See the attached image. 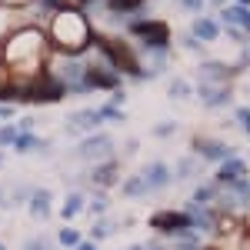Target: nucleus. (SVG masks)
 Listing matches in <instances>:
<instances>
[{
  "instance_id": "1",
  "label": "nucleus",
  "mask_w": 250,
  "mask_h": 250,
  "mask_svg": "<svg viewBox=\"0 0 250 250\" xmlns=\"http://www.w3.org/2000/svg\"><path fill=\"white\" fill-rule=\"evenodd\" d=\"M40 54H43V37L40 30H20L7 43V63L17 70H37Z\"/></svg>"
},
{
  "instance_id": "2",
  "label": "nucleus",
  "mask_w": 250,
  "mask_h": 250,
  "mask_svg": "<svg viewBox=\"0 0 250 250\" xmlns=\"http://www.w3.org/2000/svg\"><path fill=\"white\" fill-rule=\"evenodd\" d=\"M54 40L67 50H83L87 40H90V27L77 10H63L54 17Z\"/></svg>"
},
{
  "instance_id": "3",
  "label": "nucleus",
  "mask_w": 250,
  "mask_h": 250,
  "mask_svg": "<svg viewBox=\"0 0 250 250\" xmlns=\"http://www.w3.org/2000/svg\"><path fill=\"white\" fill-rule=\"evenodd\" d=\"M94 43L107 54V57L114 60V67H124L127 74H140V63H137V57L124 47V43H114V40H107V37H94Z\"/></svg>"
},
{
  "instance_id": "4",
  "label": "nucleus",
  "mask_w": 250,
  "mask_h": 250,
  "mask_svg": "<svg viewBox=\"0 0 250 250\" xmlns=\"http://www.w3.org/2000/svg\"><path fill=\"white\" fill-rule=\"evenodd\" d=\"M134 30L144 34L147 47H154V50H164L167 47V27L164 23H134Z\"/></svg>"
},
{
  "instance_id": "5",
  "label": "nucleus",
  "mask_w": 250,
  "mask_h": 250,
  "mask_svg": "<svg viewBox=\"0 0 250 250\" xmlns=\"http://www.w3.org/2000/svg\"><path fill=\"white\" fill-rule=\"evenodd\" d=\"M83 87H117V74L104 67H83Z\"/></svg>"
},
{
  "instance_id": "6",
  "label": "nucleus",
  "mask_w": 250,
  "mask_h": 250,
  "mask_svg": "<svg viewBox=\"0 0 250 250\" xmlns=\"http://www.w3.org/2000/svg\"><path fill=\"white\" fill-rule=\"evenodd\" d=\"M154 227H160V230H167V233H177V230L190 227V217H184V213H157Z\"/></svg>"
},
{
  "instance_id": "7",
  "label": "nucleus",
  "mask_w": 250,
  "mask_h": 250,
  "mask_svg": "<svg viewBox=\"0 0 250 250\" xmlns=\"http://www.w3.org/2000/svg\"><path fill=\"white\" fill-rule=\"evenodd\" d=\"M110 147H114V140H110V137H94V140H83V144H80V150L77 154L80 157H107V150H110Z\"/></svg>"
},
{
  "instance_id": "8",
  "label": "nucleus",
  "mask_w": 250,
  "mask_h": 250,
  "mask_svg": "<svg viewBox=\"0 0 250 250\" xmlns=\"http://www.w3.org/2000/svg\"><path fill=\"white\" fill-rule=\"evenodd\" d=\"M97 120H100L97 110H77L67 120V130H90V127H97Z\"/></svg>"
},
{
  "instance_id": "9",
  "label": "nucleus",
  "mask_w": 250,
  "mask_h": 250,
  "mask_svg": "<svg viewBox=\"0 0 250 250\" xmlns=\"http://www.w3.org/2000/svg\"><path fill=\"white\" fill-rule=\"evenodd\" d=\"M240 177H244V164H240L237 157H227V160H224V170H220V180H224V184H237Z\"/></svg>"
},
{
  "instance_id": "10",
  "label": "nucleus",
  "mask_w": 250,
  "mask_h": 250,
  "mask_svg": "<svg viewBox=\"0 0 250 250\" xmlns=\"http://www.w3.org/2000/svg\"><path fill=\"white\" fill-rule=\"evenodd\" d=\"M197 147L204 150V157H213V160H227L230 157V147H224L217 140H197Z\"/></svg>"
},
{
  "instance_id": "11",
  "label": "nucleus",
  "mask_w": 250,
  "mask_h": 250,
  "mask_svg": "<svg viewBox=\"0 0 250 250\" xmlns=\"http://www.w3.org/2000/svg\"><path fill=\"white\" fill-rule=\"evenodd\" d=\"M167 180H170V170H167L164 164H154L150 170L144 173V184H147V187H164Z\"/></svg>"
},
{
  "instance_id": "12",
  "label": "nucleus",
  "mask_w": 250,
  "mask_h": 250,
  "mask_svg": "<svg viewBox=\"0 0 250 250\" xmlns=\"http://www.w3.org/2000/svg\"><path fill=\"white\" fill-rule=\"evenodd\" d=\"M200 97H204V104H210V107H217V104H224L227 100V90L224 87H200Z\"/></svg>"
},
{
  "instance_id": "13",
  "label": "nucleus",
  "mask_w": 250,
  "mask_h": 250,
  "mask_svg": "<svg viewBox=\"0 0 250 250\" xmlns=\"http://www.w3.org/2000/svg\"><path fill=\"white\" fill-rule=\"evenodd\" d=\"M220 17H227V23H244V27H250V10H244V7H227Z\"/></svg>"
},
{
  "instance_id": "14",
  "label": "nucleus",
  "mask_w": 250,
  "mask_h": 250,
  "mask_svg": "<svg viewBox=\"0 0 250 250\" xmlns=\"http://www.w3.org/2000/svg\"><path fill=\"white\" fill-rule=\"evenodd\" d=\"M193 34H197V37H204V40H213V37H217V23L207 20V17H200L197 23H193Z\"/></svg>"
},
{
  "instance_id": "15",
  "label": "nucleus",
  "mask_w": 250,
  "mask_h": 250,
  "mask_svg": "<svg viewBox=\"0 0 250 250\" xmlns=\"http://www.w3.org/2000/svg\"><path fill=\"white\" fill-rule=\"evenodd\" d=\"M80 210H83V200H80V193L67 197V204H63V220H74Z\"/></svg>"
},
{
  "instance_id": "16",
  "label": "nucleus",
  "mask_w": 250,
  "mask_h": 250,
  "mask_svg": "<svg viewBox=\"0 0 250 250\" xmlns=\"http://www.w3.org/2000/svg\"><path fill=\"white\" fill-rule=\"evenodd\" d=\"M224 74H227L224 63H207V67H200V77H204V80H220Z\"/></svg>"
},
{
  "instance_id": "17",
  "label": "nucleus",
  "mask_w": 250,
  "mask_h": 250,
  "mask_svg": "<svg viewBox=\"0 0 250 250\" xmlns=\"http://www.w3.org/2000/svg\"><path fill=\"white\" fill-rule=\"evenodd\" d=\"M47 200H50V193H47V190L34 193V204H30V210L37 213V217H47Z\"/></svg>"
},
{
  "instance_id": "18",
  "label": "nucleus",
  "mask_w": 250,
  "mask_h": 250,
  "mask_svg": "<svg viewBox=\"0 0 250 250\" xmlns=\"http://www.w3.org/2000/svg\"><path fill=\"white\" fill-rule=\"evenodd\" d=\"M144 190H147L144 177H134V180H127V184H124V193H130V197H134V193H144Z\"/></svg>"
},
{
  "instance_id": "19",
  "label": "nucleus",
  "mask_w": 250,
  "mask_h": 250,
  "mask_svg": "<svg viewBox=\"0 0 250 250\" xmlns=\"http://www.w3.org/2000/svg\"><path fill=\"white\" fill-rule=\"evenodd\" d=\"M110 3V10H137L144 0H107Z\"/></svg>"
},
{
  "instance_id": "20",
  "label": "nucleus",
  "mask_w": 250,
  "mask_h": 250,
  "mask_svg": "<svg viewBox=\"0 0 250 250\" xmlns=\"http://www.w3.org/2000/svg\"><path fill=\"white\" fill-rule=\"evenodd\" d=\"M60 244H63V247H77V230H70V227L60 230Z\"/></svg>"
},
{
  "instance_id": "21",
  "label": "nucleus",
  "mask_w": 250,
  "mask_h": 250,
  "mask_svg": "<svg viewBox=\"0 0 250 250\" xmlns=\"http://www.w3.org/2000/svg\"><path fill=\"white\" fill-rule=\"evenodd\" d=\"M14 140H17V130L14 127H3L0 130V144H14Z\"/></svg>"
},
{
  "instance_id": "22",
  "label": "nucleus",
  "mask_w": 250,
  "mask_h": 250,
  "mask_svg": "<svg viewBox=\"0 0 250 250\" xmlns=\"http://www.w3.org/2000/svg\"><path fill=\"white\" fill-rule=\"evenodd\" d=\"M110 173H114V167H104V170L94 173V180H97V184H110Z\"/></svg>"
},
{
  "instance_id": "23",
  "label": "nucleus",
  "mask_w": 250,
  "mask_h": 250,
  "mask_svg": "<svg viewBox=\"0 0 250 250\" xmlns=\"http://www.w3.org/2000/svg\"><path fill=\"white\" fill-rule=\"evenodd\" d=\"M237 117H240V124H244V130L250 134V110H247V107H240V110H237Z\"/></svg>"
},
{
  "instance_id": "24",
  "label": "nucleus",
  "mask_w": 250,
  "mask_h": 250,
  "mask_svg": "<svg viewBox=\"0 0 250 250\" xmlns=\"http://www.w3.org/2000/svg\"><path fill=\"white\" fill-rule=\"evenodd\" d=\"M170 94H177V97H187V83H184V80H173Z\"/></svg>"
},
{
  "instance_id": "25",
  "label": "nucleus",
  "mask_w": 250,
  "mask_h": 250,
  "mask_svg": "<svg viewBox=\"0 0 250 250\" xmlns=\"http://www.w3.org/2000/svg\"><path fill=\"white\" fill-rule=\"evenodd\" d=\"M17 147H20V150H30V147H37V140H34V137H20Z\"/></svg>"
},
{
  "instance_id": "26",
  "label": "nucleus",
  "mask_w": 250,
  "mask_h": 250,
  "mask_svg": "<svg viewBox=\"0 0 250 250\" xmlns=\"http://www.w3.org/2000/svg\"><path fill=\"white\" fill-rule=\"evenodd\" d=\"M90 210H94V213H104V210H107V200H104V197H97L94 204H90Z\"/></svg>"
},
{
  "instance_id": "27",
  "label": "nucleus",
  "mask_w": 250,
  "mask_h": 250,
  "mask_svg": "<svg viewBox=\"0 0 250 250\" xmlns=\"http://www.w3.org/2000/svg\"><path fill=\"white\" fill-rule=\"evenodd\" d=\"M107 233H110V224H97V227H94V237H97V240H100V237H107Z\"/></svg>"
},
{
  "instance_id": "28",
  "label": "nucleus",
  "mask_w": 250,
  "mask_h": 250,
  "mask_svg": "<svg viewBox=\"0 0 250 250\" xmlns=\"http://www.w3.org/2000/svg\"><path fill=\"white\" fill-rule=\"evenodd\" d=\"M180 3H184V7H190V10H200V7H204V0H180Z\"/></svg>"
},
{
  "instance_id": "29",
  "label": "nucleus",
  "mask_w": 250,
  "mask_h": 250,
  "mask_svg": "<svg viewBox=\"0 0 250 250\" xmlns=\"http://www.w3.org/2000/svg\"><path fill=\"white\" fill-rule=\"evenodd\" d=\"M77 250H94V244H80V247Z\"/></svg>"
},
{
  "instance_id": "30",
  "label": "nucleus",
  "mask_w": 250,
  "mask_h": 250,
  "mask_svg": "<svg viewBox=\"0 0 250 250\" xmlns=\"http://www.w3.org/2000/svg\"><path fill=\"white\" fill-rule=\"evenodd\" d=\"M3 3H20V0H3Z\"/></svg>"
},
{
  "instance_id": "31",
  "label": "nucleus",
  "mask_w": 250,
  "mask_h": 250,
  "mask_svg": "<svg viewBox=\"0 0 250 250\" xmlns=\"http://www.w3.org/2000/svg\"><path fill=\"white\" fill-rule=\"evenodd\" d=\"M237 3H250V0H237Z\"/></svg>"
},
{
  "instance_id": "32",
  "label": "nucleus",
  "mask_w": 250,
  "mask_h": 250,
  "mask_svg": "<svg viewBox=\"0 0 250 250\" xmlns=\"http://www.w3.org/2000/svg\"><path fill=\"white\" fill-rule=\"evenodd\" d=\"M130 250H144V247H130Z\"/></svg>"
},
{
  "instance_id": "33",
  "label": "nucleus",
  "mask_w": 250,
  "mask_h": 250,
  "mask_svg": "<svg viewBox=\"0 0 250 250\" xmlns=\"http://www.w3.org/2000/svg\"><path fill=\"white\" fill-rule=\"evenodd\" d=\"M213 3H220V0H213Z\"/></svg>"
},
{
  "instance_id": "34",
  "label": "nucleus",
  "mask_w": 250,
  "mask_h": 250,
  "mask_svg": "<svg viewBox=\"0 0 250 250\" xmlns=\"http://www.w3.org/2000/svg\"><path fill=\"white\" fill-rule=\"evenodd\" d=\"M0 250H3V247H0Z\"/></svg>"
}]
</instances>
